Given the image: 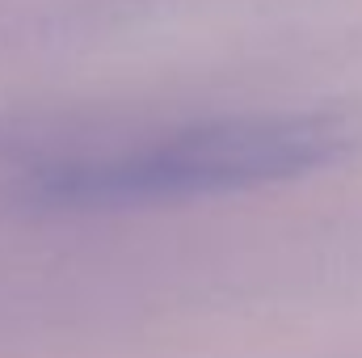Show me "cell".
<instances>
[{
    "label": "cell",
    "instance_id": "6da1fadb",
    "mask_svg": "<svg viewBox=\"0 0 362 358\" xmlns=\"http://www.w3.org/2000/svg\"><path fill=\"white\" fill-rule=\"evenodd\" d=\"M350 144L337 114L257 110L144 127H25L0 135L21 202L47 211H131L257 190L333 165Z\"/></svg>",
    "mask_w": 362,
    "mask_h": 358
}]
</instances>
